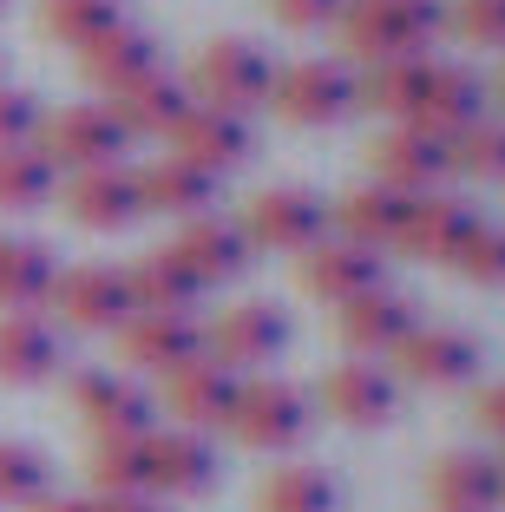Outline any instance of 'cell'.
Segmentation results:
<instances>
[{"label": "cell", "mask_w": 505, "mask_h": 512, "mask_svg": "<svg viewBox=\"0 0 505 512\" xmlns=\"http://www.w3.org/2000/svg\"><path fill=\"white\" fill-rule=\"evenodd\" d=\"M46 302H60V316L86 335H119L132 322V289H125V270H112V263L60 270V283H53Z\"/></svg>", "instance_id": "10"}, {"label": "cell", "mask_w": 505, "mask_h": 512, "mask_svg": "<svg viewBox=\"0 0 505 512\" xmlns=\"http://www.w3.org/2000/svg\"><path fill=\"white\" fill-rule=\"evenodd\" d=\"M46 480H53V467H46L40 447L0 440V506H33V499H46Z\"/></svg>", "instance_id": "36"}, {"label": "cell", "mask_w": 505, "mask_h": 512, "mask_svg": "<svg viewBox=\"0 0 505 512\" xmlns=\"http://www.w3.org/2000/svg\"><path fill=\"white\" fill-rule=\"evenodd\" d=\"M237 388H243V375H230L223 362L197 355V362H184L178 375H164V407H171V421H178V427H191V434H210V427L230 421Z\"/></svg>", "instance_id": "14"}, {"label": "cell", "mask_w": 505, "mask_h": 512, "mask_svg": "<svg viewBox=\"0 0 505 512\" xmlns=\"http://www.w3.org/2000/svg\"><path fill=\"white\" fill-rule=\"evenodd\" d=\"M0 7H7V0H0Z\"/></svg>", "instance_id": "47"}, {"label": "cell", "mask_w": 505, "mask_h": 512, "mask_svg": "<svg viewBox=\"0 0 505 512\" xmlns=\"http://www.w3.org/2000/svg\"><path fill=\"white\" fill-rule=\"evenodd\" d=\"M171 250L191 263V276L204 289H217V283H237L243 270H250V237H243V224L237 217H217V211H204V217H184V230H178V243Z\"/></svg>", "instance_id": "17"}, {"label": "cell", "mask_w": 505, "mask_h": 512, "mask_svg": "<svg viewBox=\"0 0 505 512\" xmlns=\"http://www.w3.org/2000/svg\"><path fill=\"white\" fill-rule=\"evenodd\" d=\"M243 237L250 250H289L302 256L309 243L328 237V204L302 184H276V191H256L250 211H243Z\"/></svg>", "instance_id": "7"}, {"label": "cell", "mask_w": 505, "mask_h": 512, "mask_svg": "<svg viewBox=\"0 0 505 512\" xmlns=\"http://www.w3.org/2000/svg\"><path fill=\"white\" fill-rule=\"evenodd\" d=\"M355 106V73L342 60H296L269 79V112L289 125H335Z\"/></svg>", "instance_id": "6"}, {"label": "cell", "mask_w": 505, "mask_h": 512, "mask_svg": "<svg viewBox=\"0 0 505 512\" xmlns=\"http://www.w3.org/2000/svg\"><path fill=\"white\" fill-rule=\"evenodd\" d=\"M381 270H387V256L361 250V243H348V237H322V243H309V250L296 256L302 296L335 302V309H348V302L368 296V289H381Z\"/></svg>", "instance_id": "9"}, {"label": "cell", "mask_w": 505, "mask_h": 512, "mask_svg": "<svg viewBox=\"0 0 505 512\" xmlns=\"http://www.w3.org/2000/svg\"><path fill=\"white\" fill-rule=\"evenodd\" d=\"M322 407L342 427H387L394 407H401V388H394V375L374 368V362H342L322 381Z\"/></svg>", "instance_id": "21"}, {"label": "cell", "mask_w": 505, "mask_h": 512, "mask_svg": "<svg viewBox=\"0 0 505 512\" xmlns=\"http://www.w3.org/2000/svg\"><path fill=\"white\" fill-rule=\"evenodd\" d=\"M27 512H92V499H53L46 493V499H33Z\"/></svg>", "instance_id": "44"}, {"label": "cell", "mask_w": 505, "mask_h": 512, "mask_svg": "<svg viewBox=\"0 0 505 512\" xmlns=\"http://www.w3.org/2000/svg\"><path fill=\"white\" fill-rule=\"evenodd\" d=\"M283 348H289V316L276 302H237V309L217 316V329H204V355L223 362L230 375H256V368H269Z\"/></svg>", "instance_id": "8"}, {"label": "cell", "mask_w": 505, "mask_h": 512, "mask_svg": "<svg viewBox=\"0 0 505 512\" xmlns=\"http://www.w3.org/2000/svg\"><path fill=\"white\" fill-rule=\"evenodd\" d=\"M453 270H460L466 283H479V289H505V230H486V224H479Z\"/></svg>", "instance_id": "38"}, {"label": "cell", "mask_w": 505, "mask_h": 512, "mask_svg": "<svg viewBox=\"0 0 505 512\" xmlns=\"http://www.w3.org/2000/svg\"><path fill=\"white\" fill-rule=\"evenodd\" d=\"M79 73H86V86H99L105 99H119L125 86H138V79L158 73V46H151V33H138V27H112L105 40H92L86 53H79Z\"/></svg>", "instance_id": "24"}, {"label": "cell", "mask_w": 505, "mask_h": 512, "mask_svg": "<svg viewBox=\"0 0 505 512\" xmlns=\"http://www.w3.org/2000/svg\"><path fill=\"white\" fill-rule=\"evenodd\" d=\"M66 394H73V414L92 427V440H145L158 434V407H151V394L138 388L132 375H112V368H86V375L66 381Z\"/></svg>", "instance_id": "5"}, {"label": "cell", "mask_w": 505, "mask_h": 512, "mask_svg": "<svg viewBox=\"0 0 505 512\" xmlns=\"http://www.w3.org/2000/svg\"><path fill=\"white\" fill-rule=\"evenodd\" d=\"M138 197H145V211H158V217H204L210 204H217V178L164 151V158L138 165Z\"/></svg>", "instance_id": "26"}, {"label": "cell", "mask_w": 505, "mask_h": 512, "mask_svg": "<svg viewBox=\"0 0 505 512\" xmlns=\"http://www.w3.org/2000/svg\"><path fill=\"white\" fill-rule=\"evenodd\" d=\"M269 79H276V66H269V53L256 40H210L191 60L184 92H191L197 106H210V112L250 119L256 106H269Z\"/></svg>", "instance_id": "3"}, {"label": "cell", "mask_w": 505, "mask_h": 512, "mask_svg": "<svg viewBox=\"0 0 505 512\" xmlns=\"http://www.w3.org/2000/svg\"><path fill=\"white\" fill-rule=\"evenodd\" d=\"M499 499H505V460H499Z\"/></svg>", "instance_id": "46"}, {"label": "cell", "mask_w": 505, "mask_h": 512, "mask_svg": "<svg viewBox=\"0 0 505 512\" xmlns=\"http://www.w3.org/2000/svg\"><path fill=\"white\" fill-rule=\"evenodd\" d=\"M145 440H151V434H145ZM145 440H92V467H86V480L99 486V499H119V493H151ZM151 499H158V493H151Z\"/></svg>", "instance_id": "33"}, {"label": "cell", "mask_w": 505, "mask_h": 512, "mask_svg": "<svg viewBox=\"0 0 505 512\" xmlns=\"http://www.w3.org/2000/svg\"><path fill=\"white\" fill-rule=\"evenodd\" d=\"M427 493H433V512H492V506H505L499 460H486V453H440L427 473Z\"/></svg>", "instance_id": "27"}, {"label": "cell", "mask_w": 505, "mask_h": 512, "mask_svg": "<svg viewBox=\"0 0 505 512\" xmlns=\"http://www.w3.org/2000/svg\"><path fill=\"white\" fill-rule=\"evenodd\" d=\"M368 165H374V184L387 191H407V197H427L440 178H453V145L420 125H394L387 138L368 145Z\"/></svg>", "instance_id": "11"}, {"label": "cell", "mask_w": 505, "mask_h": 512, "mask_svg": "<svg viewBox=\"0 0 505 512\" xmlns=\"http://www.w3.org/2000/svg\"><path fill=\"white\" fill-rule=\"evenodd\" d=\"M407 211H414V197L407 191H387V184H361V191H348L335 211H328V230H342L348 243H361V250H394L407 230Z\"/></svg>", "instance_id": "23"}, {"label": "cell", "mask_w": 505, "mask_h": 512, "mask_svg": "<svg viewBox=\"0 0 505 512\" xmlns=\"http://www.w3.org/2000/svg\"><path fill=\"white\" fill-rule=\"evenodd\" d=\"M473 119H486V86H479V73H473V66L433 60L427 86H420V106H414L407 125H420V132H433V138H453V132H466Z\"/></svg>", "instance_id": "20"}, {"label": "cell", "mask_w": 505, "mask_h": 512, "mask_svg": "<svg viewBox=\"0 0 505 512\" xmlns=\"http://www.w3.org/2000/svg\"><path fill=\"white\" fill-rule=\"evenodd\" d=\"M92 512H158L151 493H119V499H92Z\"/></svg>", "instance_id": "43"}, {"label": "cell", "mask_w": 505, "mask_h": 512, "mask_svg": "<svg viewBox=\"0 0 505 512\" xmlns=\"http://www.w3.org/2000/svg\"><path fill=\"white\" fill-rule=\"evenodd\" d=\"M256 512H335V480L322 467H276L256 486Z\"/></svg>", "instance_id": "34"}, {"label": "cell", "mask_w": 505, "mask_h": 512, "mask_svg": "<svg viewBox=\"0 0 505 512\" xmlns=\"http://www.w3.org/2000/svg\"><path fill=\"white\" fill-rule=\"evenodd\" d=\"M191 106L197 99L184 92V79H171L158 66L151 79H138V86H125L119 99H112V119H119L132 138H171V125H178Z\"/></svg>", "instance_id": "29"}, {"label": "cell", "mask_w": 505, "mask_h": 512, "mask_svg": "<svg viewBox=\"0 0 505 512\" xmlns=\"http://www.w3.org/2000/svg\"><path fill=\"white\" fill-rule=\"evenodd\" d=\"M440 27H446L440 0H348L342 7V46L368 66L427 53Z\"/></svg>", "instance_id": "1"}, {"label": "cell", "mask_w": 505, "mask_h": 512, "mask_svg": "<svg viewBox=\"0 0 505 512\" xmlns=\"http://www.w3.org/2000/svg\"><path fill=\"white\" fill-rule=\"evenodd\" d=\"M60 375V335L40 316H0V388H40Z\"/></svg>", "instance_id": "25"}, {"label": "cell", "mask_w": 505, "mask_h": 512, "mask_svg": "<svg viewBox=\"0 0 505 512\" xmlns=\"http://www.w3.org/2000/svg\"><path fill=\"white\" fill-rule=\"evenodd\" d=\"M204 355V322L197 316H132L119 329V362L132 375H178Z\"/></svg>", "instance_id": "13"}, {"label": "cell", "mask_w": 505, "mask_h": 512, "mask_svg": "<svg viewBox=\"0 0 505 512\" xmlns=\"http://www.w3.org/2000/svg\"><path fill=\"white\" fill-rule=\"evenodd\" d=\"M473 414H479V427H486V434H499V440H505V381H492V388L479 394Z\"/></svg>", "instance_id": "42"}, {"label": "cell", "mask_w": 505, "mask_h": 512, "mask_svg": "<svg viewBox=\"0 0 505 512\" xmlns=\"http://www.w3.org/2000/svg\"><path fill=\"white\" fill-rule=\"evenodd\" d=\"M427 73H433V60L427 53H414V60H381V66H368V79H355V106H368V112H381V119H414V106H420V86H427Z\"/></svg>", "instance_id": "31"}, {"label": "cell", "mask_w": 505, "mask_h": 512, "mask_svg": "<svg viewBox=\"0 0 505 512\" xmlns=\"http://www.w3.org/2000/svg\"><path fill=\"white\" fill-rule=\"evenodd\" d=\"M33 145L53 171H99V165H125L132 132L112 119V106H66L40 125Z\"/></svg>", "instance_id": "4"}, {"label": "cell", "mask_w": 505, "mask_h": 512, "mask_svg": "<svg viewBox=\"0 0 505 512\" xmlns=\"http://www.w3.org/2000/svg\"><path fill=\"white\" fill-rule=\"evenodd\" d=\"M348 0H269V14L283 20V27L309 33V27H328V20H342Z\"/></svg>", "instance_id": "41"}, {"label": "cell", "mask_w": 505, "mask_h": 512, "mask_svg": "<svg viewBox=\"0 0 505 512\" xmlns=\"http://www.w3.org/2000/svg\"><path fill=\"white\" fill-rule=\"evenodd\" d=\"M53 283H60V263H53L46 243H33V237L0 243V309H7V316H33V309L53 296Z\"/></svg>", "instance_id": "30"}, {"label": "cell", "mask_w": 505, "mask_h": 512, "mask_svg": "<svg viewBox=\"0 0 505 512\" xmlns=\"http://www.w3.org/2000/svg\"><path fill=\"white\" fill-rule=\"evenodd\" d=\"M40 125H46V112H40V99H33V92L0 86V151L33 145V138H40Z\"/></svg>", "instance_id": "40"}, {"label": "cell", "mask_w": 505, "mask_h": 512, "mask_svg": "<svg viewBox=\"0 0 505 512\" xmlns=\"http://www.w3.org/2000/svg\"><path fill=\"white\" fill-rule=\"evenodd\" d=\"M145 467H151V493L164 499H197L217 486V447L210 434H191V427H164V434L145 440Z\"/></svg>", "instance_id": "15"}, {"label": "cell", "mask_w": 505, "mask_h": 512, "mask_svg": "<svg viewBox=\"0 0 505 512\" xmlns=\"http://www.w3.org/2000/svg\"><path fill=\"white\" fill-rule=\"evenodd\" d=\"M446 145H453V171H466V178H505V119H473Z\"/></svg>", "instance_id": "37"}, {"label": "cell", "mask_w": 505, "mask_h": 512, "mask_svg": "<svg viewBox=\"0 0 505 512\" xmlns=\"http://www.w3.org/2000/svg\"><path fill=\"white\" fill-rule=\"evenodd\" d=\"M230 440H243L250 453H289L309 440L315 427V401L283 375H250L237 388V407H230Z\"/></svg>", "instance_id": "2"}, {"label": "cell", "mask_w": 505, "mask_h": 512, "mask_svg": "<svg viewBox=\"0 0 505 512\" xmlns=\"http://www.w3.org/2000/svg\"><path fill=\"white\" fill-rule=\"evenodd\" d=\"M492 92H499V106H505V73H499V86H492Z\"/></svg>", "instance_id": "45"}, {"label": "cell", "mask_w": 505, "mask_h": 512, "mask_svg": "<svg viewBox=\"0 0 505 512\" xmlns=\"http://www.w3.org/2000/svg\"><path fill=\"white\" fill-rule=\"evenodd\" d=\"M53 191H60V171L40 158V145L0 151V211H40Z\"/></svg>", "instance_id": "35"}, {"label": "cell", "mask_w": 505, "mask_h": 512, "mask_svg": "<svg viewBox=\"0 0 505 512\" xmlns=\"http://www.w3.org/2000/svg\"><path fill=\"white\" fill-rule=\"evenodd\" d=\"M407 329H414V302H401L394 289H368V296H355L342 309V342L355 348V355H394V348L407 342Z\"/></svg>", "instance_id": "28"}, {"label": "cell", "mask_w": 505, "mask_h": 512, "mask_svg": "<svg viewBox=\"0 0 505 512\" xmlns=\"http://www.w3.org/2000/svg\"><path fill=\"white\" fill-rule=\"evenodd\" d=\"M112 27H125L119 0H46L40 7V33L60 40V46H73V53H86V46L105 40Z\"/></svg>", "instance_id": "32"}, {"label": "cell", "mask_w": 505, "mask_h": 512, "mask_svg": "<svg viewBox=\"0 0 505 512\" xmlns=\"http://www.w3.org/2000/svg\"><path fill=\"white\" fill-rule=\"evenodd\" d=\"M125 289H132V316H191L204 296V283L191 276L178 250H145L125 270Z\"/></svg>", "instance_id": "22"}, {"label": "cell", "mask_w": 505, "mask_h": 512, "mask_svg": "<svg viewBox=\"0 0 505 512\" xmlns=\"http://www.w3.org/2000/svg\"><path fill=\"white\" fill-rule=\"evenodd\" d=\"M473 230H479V211H473V204L427 191V197H414L407 230H401V243H394V250L420 256V263H460V250L473 243Z\"/></svg>", "instance_id": "19"}, {"label": "cell", "mask_w": 505, "mask_h": 512, "mask_svg": "<svg viewBox=\"0 0 505 512\" xmlns=\"http://www.w3.org/2000/svg\"><path fill=\"white\" fill-rule=\"evenodd\" d=\"M171 158H184V165L210 171V178H223V171H237L243 158H250V125L230 119V112H210V106H191L178 125H171Z\"/></svg>", "instance_id": "18"}, {"label": "cell", "mask_w": 505, "mask_h": 512, "mask_svg": "<svg viewBox=\"0 0 505 512\" xmlns=\"http://www.w3.org/2000/svg\"><path fill=\"white\" fill-rule=\"evenodd\" d=\"M66 217L79 230H132L145 217V197H138V165H99V171H73L66 178Z\"/></svg>", "instance_id": "12"}, {"label": "cell", "mask_w": 505, "mask_h": 512, "mask_svg": "<svg viewBox=\"0 0 505 512\" xmlns=\"http://www.w3.org/2000/svg\"><path fill=\"white\" fill-rule=\"evenodd\" d=\"M446 27L466 46H505V0H453Z\"/></svg>", "instance_id": "39"}, {"label": "cell", "mask_w": 505, "mask_h": 512, "mask_svg": "<svg viewBox=\"0 0 505 512\" xmlns=\"http://www.w3.org/2000/svg\"><path fill=\"white\" fill-rule=\"evenodd\" d=\"M394 362H401L407 381H420V388H460V381L479 375V342L466 329H440V322H427V329H407V342L394 348Z\"/></svg>", "instance_id": "16"}]
</instances>
